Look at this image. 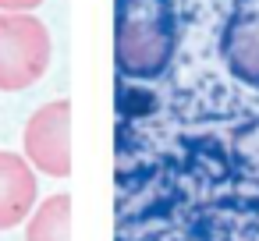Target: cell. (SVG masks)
<instances>
[{
	"instance_id": "1",
	"label": "cell",
	"mask_w": 259,
	"mask_h": 241,
	"mask_svg": "<svg viewBox=\"0 0 259 241\" xmlns=\"http://www.w3.org/2000/svg\"><path fill=\"white\" fill-rule=\"evenodd\" d=\"M178 50L174 0H117V68L132 78L160 75Z\"/></svg>"
},
{
	"instance_id": "2",
	"label": "cell",
	"mask_w": 259,
	"mask_h": 241,
	"mask_svg": "<svg viewBox=\"0 0 259 241\" xmlns=\"http://www.w3.org/2000/svg\"><path fill=\"white\" fill-rule=\"evenodd\" d=\"M50 29L32 11H0V89L4 92H22L36 85L50 68Z\"/></svg>"
},
{
	"instance_id": "3",
	"label": "cell",
	"mask_w": 259,
	"mask_h": 241,
	"mask_svg": "<svg viewBox=\"0 0 259 241\" xmlns=\"http://www.w3.org/2000/svg\"><path fill=\"white\" fill-rule=\"evenodd\" d=\"M22 149L32 170H43L47 177H68L71 174V103L68 100L43 103L25 124Z\"/></svg>"
},
{
	"instance_id": "4",
	"label": "cell",
	"mask_w": 259,
	"mask_h": 241,
	"mask_svg": "<svg viewBox=\"0 0 259 241\" xmlns=\"http://www.w3.org/2000/svg\"><path fill=\"white\" fill-rule=\"evenodd\" d=\"M39 202V181L25 156L0 149V230H11L29 220Z\"/></svg>"
},
{
	"instance_id": "5",
	"label": "cell",
	"mask_w": 259,
	"mask_h": 241,
	"mask_svg": "<svg viewBox=\"0 0 259 241\" xmlns=\"http://www.w3.org/2000/svg\"><path fill=\"white\" fill-rule=\"evenodd\" d=\"M227 61L248 85H259V0H238L227 29Z\"/></svg>"
},
{
	"instance_id": "6",
	"label": "cell",
	"mask_w": 259,
	"mask_h": 241,
	"mask_svg": "<svg viewBox=\"0 0 259 241\" xmlns=\"http://www.w3.org/2000/svg\"><path fill=\"white\" fill-rule=\"evenodd\" d=\"M25 241H71V199H68V191L43 199L29 213Z\"/></svg>"
},
{
	"instance_id": "7",
	"label": "cell",
	"mask_w": 259,
	"mask_h": 241,
	"mask_svg": "<svg viewBox=\"0 0 259 241\" xmlns=\"http://www.w3.org/2000/svg\"><path fill=\"white\" fill-rule=\"evenodd\" d=\"M43 4V0H0V11H11V15H29Z\"/></svg>"
}]
</instances>
